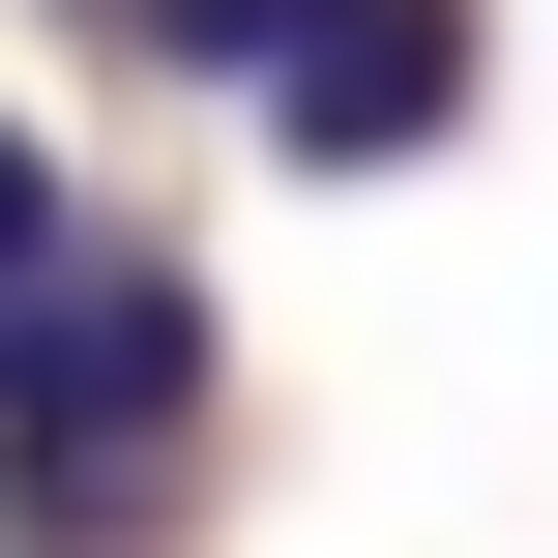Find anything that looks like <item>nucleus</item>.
Wrapping results in <instances>:
<instances>
[{
  "instance_id": "f03ea898",
  "label": "nucleus",
  "mask_w": 558,
  "mask_h": 558,
  "mask_svg": "<svg viewBox=\"0 0 558 558\" xmlns=\"http://www.w3.org/2000/svg\"><path fill=\"white\" fill-rule=\"evenodd\" d=\"M441 118H471V0H294V59H265L294 177H412Z\"/></svg>"
},
{
  "instance_id": "7ed1b4c3",
  "label": "nucleus",
  "mask_w": 558,
  "mask_h": 558,
  "mask_svg": "<svg viewBox=\"0 0 558 558\" xmlns=\"http://www.w3.org/2000/svg\"><path fill=\"white\" fill-rule=\"evenodd\" d=\"M59 265H88V177H59L29 118H0V353H29V294H59Z\"/></svg>"
},
{
  "instance_id": "f257e3e1",
  "label": "nucleus",
  "mask_w": 558,
  "mask_h": 558,
  "mask_svg": "<svg viewBox=\"0 0 558 558\" xmlns=\"http://www.w3.org/2000/svg\"><path fill=\"white\" fill-rule=\"evenodd\" d=\"M177 441H206V294L147 235H88L0 353V558H147L177 530Z\"/></svg>"
}]
</instances>
